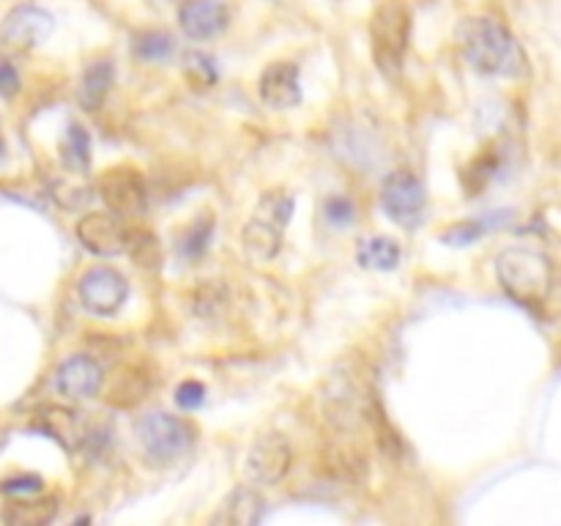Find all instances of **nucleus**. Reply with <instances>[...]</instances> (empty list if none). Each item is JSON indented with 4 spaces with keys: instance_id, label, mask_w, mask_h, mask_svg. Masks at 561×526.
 I'll return each instance as SVG.
<instances>
[{
    "instance_id": "obj_23",
    "label": "nucleus",
    "mask_w": 561,
    "mask_h": 526,
    "mask_svg": "<svg viewBox=\"0 0 561 526\" xmlns=\"http://www.w3.org/2000/svg\"><path fill=\"white\" fill-rule=\"evenodd\" d=\"M214 236V214H201L195 222L186 228V233L181 236L179 252L184 261H197V258L206 255L208 244H211Z\"/></svg>"
},
{
    "instance_id": "obj_19",
    "label": "nucleus",
    "mask_w": 561,
    "mask_h": 526,
    "mask_svg": "<svg viewBox=\"0 0 561 526\" xmlns=\"http://www.w3.org/2000/svg\"><path fill=\"white\" fill-rule=\"evenodd\" d=\"M55 513H58V496H14V502L5 507L3 521L14 526H42L49 524L55 518Z\"/></svg>"
},
{
    "instance_id": "obj_6",
    "label": "nucleus",
    "mask_w": 561,
    "mask_h": 526,
    "mask_svg": "<svg viewBox=\"0 0 561 526\" xmlns=\"http://www.w3.org/2000/svg\"><path fill=\"white\" fill-rule=\"evenodd\" d=\"M381 206L389 214V219H394L403 228H416L427 211L425 184L411 170H394L381 186Z\"/></svg>"
},
{
    "instance_id": "obj_29",
    "label": "nucleus",
    "mask_w": 561,
    "mask_h": 526,
    "mask_svg": "<svg viewBox=\"0 0 561 526\" xmlns=\"http://www.w3.org/2000/svg\"><path fill=\"white\" fill-rule=\"evenodd\" d=\"M0 491L9 493V496H33V493L42 491V477H11V480H5L3 485H0Z\"/></svg>"
},
{
    "instance_id": "obj_24",
    "label": "nucleus",
    "mask_w": 561,
    "mask_h": 526,
    "mask_svg": "<svg viewBox=\"0 0 561 526\" xmlns=\"http://www.w3.org/2000/svg\"><path fill=\"white\" fill-rule=\"evenodd\" d=\"M175 42L170 33L164 31H146L135 38V55L148 64H159V60H168L173 55Z\"/></svg>"
},
{
    "instance_id": "obj_7",
    "label": "nucleus",
    "mask_w": 561,
    "mask_h": 526,
    "mask_svg": "<svg viewBox=\"0 0 561 526\" xmlns=\"http://www.w3.org/2000/svg\"><path fill=\"white\" fill-rule=\"evenodd\" d=\"M294 464V449L283 433H263L252 442L244 460V474L252 485H277Z\"/></svg>"
},
{
    "instance_id": "obj_2",
    "label": "nucleus",
    "mask_w": 561,
    "mask_h": 526,
    "mask_svg": "<svg viewBox=\"0 0 561 526\" xmlns=\"http://www.w3.org/2000/svg\"><path fill=\"white\" fill-rule=\"evenodd\" d=\"M496 274L510 299L540 312L553 290V261L531 247H507L496 258Z\"/></svg>"
},
{
    "instance_id": "obj_20",
    "label": "nucleus",
    "mask_w": 561,
    "mask_h": 526,
    "mask_svg": "<svg viewBox=\"0 0 561 526\" xmlns=\"http://www.w3.org/2000/svg\"><path fill=\"white\" fill-rule=\"evenodd\" d=\"M400 244L389 236H370V239H362L356 247V261L362 268H370V272H392L400 263Z\"/></svg>"
},
{
    "instance_id": "obj_11",
    "label": "nucleus",
    "mask_w": 561,
    "mask_h": 526,
    "mask_svg": "<svg viewBox=\"0 0 561 526\" xmlns=\"http://www.w3.org/2000/svg\"><path fill=\"white\" fill-rule=\"evenodd\" d=\"M327 414L334 425L343 431L356 427L362 420H367V395L356 387L348 373H334L327 387Z\"/></svg>"
},
{
    "instance_id": "obj_1",
    "label": "nucleus",
    "mask_w": 561,
    "mask_h": 526,
    "mask_svg": "<svg viewBox=\"0 0 561 526\" xmlns=\"http://www.w3.org/2000/svg\"><path fill=\"white\" fill-rule=\"evenodd\" d=\"M458 44L469 66L482 75L507 80H526L531 75L524 44L493 16H471L460 22Z\"/></svg>"
},
{
    "instance_id": "obj_30",
    "label": "nucleus",
    "mask_w": 561,
    "mask_h": 526,
    "mask_svg": "<svg viewBox=\"0 0 561 526\" xmlns=\"http://www.w3.org/2000/svg\"><path fill=\"white\" fill-rule=\"evenodd\" d=\"M20 91V75H16V69L11 64H5V60H0V96H14V93Z\"/></svg>"
},
{
    "instance_id": "obj_28",
    "label": "nucleus",
    "mask_w": 561,
    "mask_h": 526,
    "mask_svg": "<svg viewBox=\"0 0 561 526\" xmlns=\"http://www.w3.org/2000/svg\"><path fill=\"white\" fill-rule=\"evenodd\" d=\"M175 403H179V409L184 411L201 409V405L206 403V387H203L201 381H195V378L181 381L179 389H175Z\"/></svg>"
},
{
    "instance_id": "obj_8",
    "label": "nucleus",
    "mask_w": 561,
    "mask_h": 526,
    "mask_svg": "<svg viewBox=\"0 0 561 526\" xmlns=\"http://www.w3.org/2000/svg\"><path fill=\"white\" fill-rule=\"evenodd\" d=\"M96 190L102 201L113 214L124 217H137L146 208V184L142 175L129 164H115L107 168L96 181Z\"/></svg>"
},
{
    "instance_id": "obj_16",
    "label": "nucleus",
    "mask_w": 561,
    "mask_h": 526,
    "mask_svg": "<svg viewBox=\"0 0 561 526\" xmlns=\"http://www.w3.org/2000/svg\"><path fill=\"white\" fill-rule=\"evenodd\" d=\"M263 510H266V502L255 491V485H239L228 493L219 513L214 515V524L255 526L263 518Z\"/></svg>"
},
{
    "instance_id": "obj_18",
    "label": "nucleus",
    "mask_w": 561,
    "mask_h": 526,
    "mask_svg": "<svg viewBox=\"0 0 561 526\" xmlns=\"http://www.w3.org/2000/svg\"><path fill=\"white\" fill-rule=\"evenodd\" d=\"M113 80L115 69L110 60H96V64L88 66V69L82 71L80 88H77V102H80V107L85 110V113H96L104 104V99H107Z\"/></svg>"
},
{
    "instance_id": "obj_12",
    "label": "nucleus",
    "mask_w": 561,
    "mask_h": 526,
    "mask_svg": "<svg viewBox=\"0 0 561 526\" xmlns=\"http://www.w3.org/2000/svg\"><path fill=\"white\" fill-rule=\"evenodd\" d=\"M179 25L192 42H208L228 31L230 11L225 0H186L179 11Z\"/></svg>"
},
{
    "instance_id": "obj_21",
    "label": "nucleus",
    "mask_w": 561,
    "mask_h": 526,
    "mask_svg": "<svg viewBox=\"0 0 561 526\" xmlns=\"http://www.w3.org/2000/svg\"><path fill=\"white\" fill-rule=\"evenodd\" d=\"M60 164L69 173H88V168H91V135H88L85 126H69L64 142H60Z\"/></svg>"
},
{
    "instance_id": "obj_31",
    "label": "nucleus",
    "mask_w": 561,
    "mask_h": 526,
    "mask_svg": "<svg viewBox=\"0 0 561 526\" xmlns=\"http://www.w3.org/2000/svg\"><path fill=\"white\" fill-rule=\"evenodd\" d=\"M3 153H5V146H3V137H0V159H3Z\"/></svg>"
},
{
    "instance_id": "obj_3",
    "label": "nucleus",
    "mask_w": 561,
    "mask_h": 526,
    "mask_svg": "<svg viewBox=\"0 0 561 526\" xmlns=\"http://www.w3.org/2000/svg\"><path fill=\"white\" fill-rule=\"evenodd\" d=\"M411 42V9L405 0H381L370 16V44L383 77H400Z\"/></svg>"
},
{
    "instance_id": "obj_9",
    "label": "nucleus",
    "mask_w": 561,
    "mask_h": 526,
    "mask_svg": "<svg viewBox=\"0 0 561 526\" xmlns=\"http://www.w3.org/2000/svg\"><path fill=\"white\" fill-rule=\"evenodd\" d=\"M82 307L93 316H113L129 299V283L121 272L110 266H96L85 272L77 283Z\"/></svg>"
},
{
    "instance_id": "obj_26",
    "label": "nucleus",
    "mask_w": 561,
    "mask_h": 526,
    "mask_svg": "<svg viewBox=\"0 0 561 526\" xmlns=\"http://www.w3.org/2000/svg\"><path fill=\"white\" fill-rule=\"evenodd\" d=\"M184 75L192 85L208 88L217 82V69H214V60L208 55L197 53V49H190L184 55Z\"/></svg>"
},
{
    "instance_id": "obj_13",
    "label": "nucleus",
    "mask_w": 561,
    "mask_h": 526,
    "mask_svg": "<svg viewBox=\"0 0 561 526\" xmlns=\"http://www.w3.org/2000/svg\"><path fill=\"white\" fill-rule=\"evenodd\" d=\"M257 93L263 104L272 110H290L301 102V80L299 66L290 60H274L263 69L257 80Z\"/></svg>"
},
{
    "instance_id": "obj_14",
    "label": "nucleus",
    "mask_w": 561,
    "mask_h": 526,
    "mask_svg": "<svg viewBox=\"0 0 561 526\" xmlns=\"http://www.w3.org/2000/svg\"><path fill=\"white\" fill-rule=\"evenodd\" d=\"M102 365L93 356L77 354L69 356L58 367V373H55V389L69 400L93 398L99 392V387H102Z\"/></svg>"
},
{
    "instance_id": "obj_15",
    "label": "nucleus",
    "mask_w": 561,
    "mask_h": 526,
    "mask_svg": "<svg viewBox=\"0 0 561 526\" xmlns=\"http://www.w3.org/2000/svg\"><path fill=\"white\" fill-rule=\"evenodd\" d=\"M283 233L285 228L252 214L250 222L241 230V250L252 263H268L283 250Z\"/></svg>"
},
{
    "instance_id": "obj_22",
    "label": "nucleus",
    "mask_w": 561,
    "mask_h": 526,
    "mask_svg": "<svg viewBox=\"0 0 561 526\" xmlns=\"http://www.w3.org/2000/svg\"><path fill=\"white\" fill-rule=\"evenodd\" d=\"M507 214L510 211H499V214H491V217L466 219V222H458V225H453V228L444 230L442 241L444 244H453V247L474 244V241H480L482 236L493 228V225H502V219L507 217Z\"/></svg>"
},
{
    "instance_id": "obj_27",
    "label": "nucleus",
    "mask_w": 561,
    "mask_h": 526,
    "mask_svg": "<svg viewBox=\"0 0 561 526\" xmlns=\"http://www.w3.org/2000/svg\"><path fill=\"white\" fill-rule=\"evenodd\" d=\"M323 217L332 228H348L356 219V206L345 195H332L323 203Z\"/></svg>"
},
{
    "instance_id": "obj_10",
    "label": "nucleus",
    "mask_w": 561,
    "mask_h": 526,
    "mask_svg": "<svg viewBox=\"0 0 561 526\" xmlns=\"http://www.w3.org/2000/svg\"><path fill=\"white\" fill-rule=\"evenodd\" d=\"M77 241L99 258H113L126 250V225L113 211H93L77 222Z\"/></svg>"
},
{
    "instance_id": "obj_5",
    "label": "nucleus",
    "mask_w": 561,
    "mask_h": 526,
    "mask_svg": "<svg viewBox=\"0 0 561 526\" xmlns=\"http://www.w3.org/2000/svg\"><path fill=\"white\" fill-rule=\"evenodd\" d=\"M55 31V20L49 11L42 5L22 3L5 14L3 25H0V53L22 55L36 49L38 44L47 42Z\"/></svg>"
},
{
    "instance_id": "obj_17",
    "label": "nucleus",
    "mask_w": 561,
    "mask_h": 526,
    "mask_svg": "<svg viewBox=\"0 0 561 526\" xmlns=\"http://www.w3.org/2000/svg\"><path fill=\"white\" fill-rule=\"evenodd\" d=\"M33 427L47 433L49 438L64 444L66 449H75L82 442V422L75 411L64 409V405H44L33 420Z\"/></svg>"
},
{
    "instance_id": "obj_4",
    "label": "nucleus",
    "mask_w": 561,
    "mask_h": 526,
    "mask_svg": "<svg viewBox=\"0 0 561 526\" xmlns=\"http://www.w3.org/2000/svg\"><path fill=\"white\" fill-rule=\"evenodd\" d=\"M137 442H140L142 455L151 460L153 466H164L179 460L181 455L190 453L192 442H195V431L186 420L164 411H151L137 422Z\"/></svg>"
},
{
    "instance_id": "obj_25",
    "label": "nucleus",
    "mask_w": 561,
    "mask_h": 526,
    "mask_svg": "<svg viewBox=\"0 0 561 526\" xmlns=\"http://www.w3.org/2000/svg\"><path fill=\"white\" fill-rule=\"evenodd\" d=\"M137 261V266H157L159 244L153 233L142 228H126V250Z\"/></svg>"
}]
</instances>
